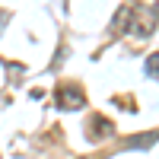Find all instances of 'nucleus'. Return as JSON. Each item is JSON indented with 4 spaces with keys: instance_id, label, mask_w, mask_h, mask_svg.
Masks as SVG:
<instances>
[{
    "instance_id": "1",
    "label": "nucleus",
    "mask_w": 159,
    "mask_h": 159,
    "mask_svg": "<svg viewBox=\"0 0 159 159\" xmlns=\"http://www.w3.org/2000/svg\"><path fill=\"white\" fill-rule=\"evenodd\" d=\"M153 25H156L153 10L137 7V3H134V10H130V19H127V29H124V32H130L134 38H147V35H153Z\"/></svg>"
},
{
    "instance_id": "2",
    "label": "nucleus",
    "mask_w": 159,
    "mask_h": 159,
    "mask_svg": "<svg viewBox=\"0 0 159 159\" xmlns=\"http://www.w3.org/2000/svg\"><path fill=\"white\" fill-rule=\"evenodd\" d=\"M83 105H86L83 89H76V86H61V89H57V108L76 111V108H83Z\"/></svg>"
},
{
    "instance_id": "3",
    "label": "nucleus",
    "mask_w": 159,
    "mask_h": 159,
    "mask_svg": "<svg viewBox=\"0 0 159 159\" xmlns=\"http://www.w3.org/2000/svg\"><path fill=\"white\" fill-rule=\"evenodd\" d=\"M156 140H159V130H147V134L127 137V140H124V147H127V150H147V147H153Z\"/></svg>"
},
{
    "instance_id": "4",
    "label": "nucleus",
    "mask_w": 159,
    "mask_h": 159,
    "mask_svg": "<svg viewBox=\"0 0 159 159\" xmlns=\"http://www.w3.org/2000/svg\"><path fill=\"white\" fill-rule=\"evenodd\" d=\"M89 127H92V134H89L92 140H99V137L105 140V137H111V134H115L111 121H108V118H99V115H96V118H92V121H89Z\"/></svg>"
},
{
    "instance_id": "5",
    "label": "nucleus",
    "mask_w": 159,
    "mask_h": 159,
    "mask_svg": "<svg viewBox=\"0 0 159 159\" xmlns=\"http://www.w3.org/2000/svg\"><path fill=\"white\" fill-rule=\"evenodd\" d=\"M130 10H134V3H127V7L118 10V16H115V22H111V29H115V32H124V22L130 19Z\"/></svg>"
},
{
    "instance_id": "6",
    "label": "nucleus",
    "mask_w": 159,
    "mask_h": 159,
    "mask_svg": "<svg viewBox=\"0 0 159 159\" xmlns=\"http://www.w3.org/2000/svg\"><path fill=\"white\" fill-rule=\"evenodd\" d=\"M143 67H147L150 76H159V51H153V54L147 57V64H143Z\"/></svg>"
},
{
    "instance_id": "7",
    "label": "nucleus",
    "mask_w": 159,
    "mask_h": 159,
    "mask_svg": "<svg viewBox=\"0 0 159 159\" xmlns=\"http://www.w3.org/2000/svg\"><path fill=\"white\" fill-rule=\"evenodd\" d=\"M153 10H156V16H159V0H156V7H153Z\"/></svg>"
}]
</instances>
